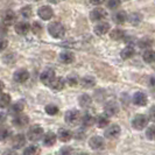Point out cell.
<instances>
[{"mask_svg": "<svg viewBox=\"0 0 155 155\" xmlns=\"http://www.w3.org/2000/svg\"><path fill=\"white\" fill-rule=\"evenodd\" d=\"M48 33L54 39H62L65 35V27L61 22H51L48 26Z\"/></svg>", "mask_w": 155, "mask_h": 155, "instance_id": "obj_1", "label": "cell"}, {"mask_svg": "<svg viewBox=\"0 0 155 155\" xmlns=\"http://www.w3.org/2000/svg\"><path fill=\"white\" fill-rule=\"evenodd\" d=\"M149 123V118L148 116L145 114H137V116L133 118L132 120V126L134 130L137 131H142L143 128H146Z\"/></svg>", "mask_w": 155, "mask_h": 155, "instance_id": "obj_2", "label": "cell"}, {"mask_svg": "<svg viewBox=\"0 0 155 155\" xmlns=\"http://www.w3.org/2000/svg\"><path fill=\"white\" fill-rule=\"evenodd\" d=\"M81 118H82V114H81V112L78 110H69L64 116L65 123L71 125V126L79 124L81 123Z\"/></svg>", "mask_w": 155, "mask_h": 155, "instance_id": "obj_3", "label": "cell"}, {"mask_svg": "<svg viewBox=\"0 0 155 155\" xmlns=\"http://www.w3.org/2000/svg\"><path fill=\"white\" fill-rule=\"evenodd\" d=\"M43 128L40 126V125H34L31 126V128L28 130L27 132V138L31 141H39V140L42 139V135H43Z\"/></svg>", "mask_w": 155, "mask_h": 155, "instance_id": "obj_4", "label": "cell"}, {"mask_svg": "<svg viewBox=\"0 0 155 155\" xmlns=\"http://www.w3.org/2000/svg\"><path fill=\"white\" fill-rule=\"evenodd\" d=\"M12 124L16 128H20V130L25 128L26 126H28V124H29V117L27 116V114H23L22 112L21 113H18V114H15V116L13 117Z\"/></svg>", "mask_w": 155, "mask_h": 155, "instance_id": "obj_5", "label": "cell"}, {"mask_svg": "<svg viewBox=\"0 0 155 155\" xmlns=\"http://www.w3.org/2000/svg\"><path fill=\"white\" fill-rule=\"evenodd\" d=\"M106 130H105V133H104V135H105V138H107V139H117L119 135H120V133H121V128H120V126L119 125H107L106 127H105Z\"/></svg>", "mask_w": 155, "mask_h": 155, "instance_id": "obj_6", "label": "cell"}, {"mask_svg": "<svg viewBox=\"0 0 155 155\" xmlns=\"http://www.w3.org/2000/svg\"><path fill=\"white\" fill-rule=\"evenodd\" d=\"M55 77H56V75H55L54 70L53 69H46L41 72V75H40V81H41V83H42V84L49 86L50 85V83L53 82V79H54Z\"/></svg>", "mask_w": 155, "mask_h": 155, "instance_id": "obj_7", "label": "cell"}, {"mask_svg": "<svg viewBox=\"0 0 155 155\" xmlns=\"http://www.w3.org/2000/svg\"><path fill=\"white\" fill-rule=\"evenodd\" d=\"M16 20V14L11 11V9H6L1 13V22H4L6 26H12L15 23Z\"/></svg>", "mask_w": 155, "mask_h": 155, "instance_id": "obj_8", "label": "cell"}, {"mask_svg": "<svg viewBox=\"0 0 155 155\" xmlns=\"http://www.w3.org/2000/svg\"><path fill=\"white\" fill-rule=\"evenodd\" d=\"M13 79L15 81L16 83H25V82H27L28 79H29V72H28V70L27 69H18L14 72V75H13Z\"/></svg>", "mask_w": 155, "mask_h": 155, "instance_id": "obj_9", "label": "cell"}, {"mask_svg": "<svg viewBox=\"0 0 155 155\" xmlns=\"http://www.w3.org/2000/svg\"><path fill=\"white\" fill-rule=\"evenodd\" d=\"M89 146L94 149V150H101L105 147V140L101 137H98V135H94L91 139L89 140Z\"/></svg>", "mask_w": 155, "mask_h": 155, "instance_id": "obj_10", "label": "cell"}, {"mask_svg": "<svg viewBox=\"0 0 155 155\" xmlns=\"http://www.w3.org/2000/svg\"><path fill=\"white\" fill-rule=\"evenodd\" d=\"M106 16H107L106 11L101 7H96L94 9H92L91 13H90V19H91L92 21H101V20H104Z\"/></svg>", "mask_w": 155, "mask_h": 155, "instance_id": "obj_11", "label": "cell"}, {"mask_svg": "<svg viewBox=\"0 0 155 155\" xmlns=\"http://www.w3.org/2000/svg\"><path fill=\"white\" fill-rule=\"evenodd\" d=\"M38 15H39L42 20L48 21V20H50V19L54 16V11H53V8L50 7V6H42V7H40L39 11H38Z\"/></svg>", "mask_w": 155, "mask_h": 155, "instance_id": "obj_12", "label": "cell"}, {"mask_svg": "<svg viewBox=\"0 0 155 155\" xmlns=\"http://www.w3.org/2000/svg\"><path fill=\"white\" fill-rule=\"evenodd\" d=\"M26 135H23V134H16L14 135L13 138H12V147L14 148V149H21L26 146Z\"/></svg>", "mask_w": 155, "mask_h": 155, "instance_id": "obj_13", "label": "cell"}, {"mask_svg": "<svg viewBox=\"0 0 155 155\" xmlns=\"http://www.w3.org/2000/svg\"><path fill=\"white\" fill-rule=\"evenodd\" d=\"M118 112H119V106H118V104L116 101H110L104 107V114L106 117H109V118L116 116Z\"/></svg>", "mask_w": 155, "mask_h": 155, "instance_id": "obj_14", "label": "cell"}, {"mask_svg": "<svg viewBox=\"0 0 155 155\" xmlns=\"http://www.w3.org/2000/svg\"><path fill=\"white\" fill-rule=\"evenodd\" d=\"M148 101V97L145 92L138 91L133 94V103L138 106H145Z\"/></svg>", "mask_w": 155, "mask_h": 155, "instance_id": "obj_15", "label": "cell"}, {"mask_svg": "<svg viewBox=\"0 0 155 155\" xmlns=\"http://www.w3.org/2000/svg\"><path fill=\"white\" fill-rule=\"evenodd\" d=\"M14 29H15L16 34L23 36V35H27L29 33V31H31V25L27 22V21H20V22L15 23Z\"/></svg>", "mask_w": 155, "mask_h": 155, "instance_id": "obj_16", "label": "cell"}, {"mask_svg": "<svg viewBox=\"0 0 155 155\" xmlns=\"http://www.w3.org/2000/svg\"><path fill=\"white\" fill-rule=\"evenodd\" d=\"M56 140H57V137L54 132H47L46 134L43 133L42 135V142L46 147H51L56 143Z\"/></svg>", "mask_w": 155, "mask_h": 155, "instance_id": "obj_17", "label": "cell"}, {"mask_svg": "<svg viewBox=\"0 0 155 155\" xmlns=\"http://www.w3.org/2000/svg\"><path fill=\"white\" fill-rule=\"evenodd\" d=\"M49 86L51 87L53 91L58 92V91H61V90L64 89V86H65V79L63 77H55Z\"/></svg>", "mask_w": 155, "mask_h": 155, "instance_id": "obj_18", "label": "cell"}, {"mask_svg": "<svg viewBox=\"0 0 155 155\" xmlns=\"http://www.w3.org/2000/svg\"><path fill=\"white\" fill-rule=\"evenodd\" d=\"M56 137L61 140L62 142H68V141L72 139L74 135H72V132L70 130H68V128H60L57 134H56Z\"/></svg>", "mask_w": 155, "mask_h": 155, "instance_id": "obj_19", "label": "cell"}, {"mask_svg": "<svg viewBox=\"0 0 155 155\" xmlns=\"http://www.w3.org/2000/svg\"><path fill=\"white\" fill-rule=\"evenodd\" d=\"M94 33H96V35H98V36H101V35H105V34H107L110 31V25L107 22H99L97 23L96 26H94Z\"/></svg>", "mask_w": 155, "mask_h": 155, "instance_id": "obj_20", "label": "cell"}, {"mask_svg": "<svg viewBox=\"0 0 155 155\" xmlns=\"http://www.w3.org/2000/svg\"><path fill=\"white\" fill-rule=\"evenodd\" d=\"M26 107V104H25V101H18L16 103H14L13 105H11V107L8 110V112H9V114H13V116H15L18 113H21L23 110Z\"/></svg>", "mask_w": 155, "mask_h": 155, "instance_id": "obj_21", "label": "cell"}, {"mask_svg": "<svg viewBox=\"0 0 155 155\" xmlns=\"http://www.w3.org/2000/svg\"><path fill=\"white\" fill-rule=\"evenodd\" d=\"M112 20L116 25H124L127 21V13L125 11H117L112 16Z\"/></svg>", "mask_w": 155, "mask_h": 155, "instance_id": "obj_22", "label": "cell"}, {"mask_svg": "<svg viewBox=\"0 0 155 155\" xmlns=\"http://www.w3.org/2000/svg\"><path fill=\"white\" fill-rule=\"evenodd\" d=\"M81 123L83 125V127H85V128L91 127V126L96 124V117L90 114V113H85L84 116H82V118H81Z\"/></svg>", "mask_w": 155, "mask_h": 155, "instance_id": "obj_23", "label": "cell"}, {"mask_svg": "<svg viewBox=\"0 0 155 155\" xmlns=\"http://www.w3.org/2000/svg\"><path fill=\"white\" fill-rule=\"evenodd\" d=\"M78 104H79V106L81 107H84V109H87L91 104H92V98L89 96V94H81L79 97H78Z\"/></svg>", "mask_w": 155, "mask_h": 155, "instance_id": "obj_24", "label": "cell"}, {"mask_svg": "<svg viewBox=\"0 0 155 155\" xmlns=\"http://www.w3.org/2000/svg\"><path fill=\"white\" fill-rule=\"evenodd\" d=\"M79 83L82 84V86L84 89H91L96 85V78L92 77V76H85L82 79H79Z\"/></svg>", "mask_w": 155, "mask_h": 155, "instance_id": "obj_25", "label": "cell"}, {"mask_svg": "<svg viewBox=\"0 0 155 155\" xmlns=\"http://www.w3.org/2000/svg\"><path fill=\"white\" fill-rule=\"evenodd\" d=\"M134 54H135L134 48L132 46H127L120 51V57L123 60H130V58H132L133 56H134Z\"/></svg>", "mask_w": 155, "mask_h": 155, "instance_id": "obj_26", "label": "cell"}, {"mask_svg": "<svg viewBox=\"0 0 155 155\" xmlns=\"http://www.w3.org/2000/svg\"><path fill=\"white\" fill-rule=\"evenodd\" d=\"M126 36V33L120 28H116V29H112L110 31V38L114 41H120V40H124V38Z\"/></svg>", "mask_w": 155, "mask_h": 155, "instance_id": "obj_27", "label": "cell"}, {"mask_svg": "<svg viewBox=\"0 0 155 155\" xmlns=\"http://www.w3.org/2000/svg\"><path fill=\"white\" fill-rule=\"evenodd\" d=\"M60 60L62 61L64 64H71L75 61V55L71 51H62L60 54Z\"/></svg>", "mask_w": 155, "mask_h": 155, "instance_id": "obj_28", "label": "cell"}, {"mask_svg": "<svg viewBox=\"0 0 155 155\" xmlns=\"http://www.w3.org/2000/svg\"><path fill=\"white\" fill-rule=\"evenodd\" d=\"M12 137V130L8 126H0V141H6Z\"/></svg>", "mask_w": 155, "mask_h": 155, "instance_id": "obj_29", "label": "cell"}, {"mask_svg": "<svg viewBox=\"0 0 155 155\" xmlns=\"http://www.w3.org/2000/svg\"><path fill=\"white\" fill-rule=\"evenodd\" d=\"M11 101H12V98L8 93L0 92V109H6L7 106H9Z\"/></svg>", "mask_w": 155, "mask_h": 155, "instance_id": "obj_30", "label": "cell"}, {"mask_svg": "<svg viewBox=\"0 0 155 155\" xmlns=\"http://www.w3.org/2000/svg\"><path fill=\"white\" fill-rule=\"evenodd\" d=\"M127 20L130 21V23H131L132 26H138V25L142 21V15H141L140 13L134 12V13H132V14L127 15Z\"/></svg>", "mask_w": 155, "mask_h": 155, "instance_id": "obj_31", "label": "cell"}, {"mask_svg": "<svg viewBox=\"0 0 155 155\" xmlns=\"http://www.w3.org/2000/svg\"><path fill=\"white\" fill-rule=\"evenodd\" d=\"M96 124L98 125L99 128H105L107 125L110 124V118L106 117L105 114H101L96 118Z\"/></svg>", "mask_w": 155, "mask_h": 155, "instance_id": "obj_32", "label": "cell"}, {"mask_svg": "<svg viewBox=\"0 0 155 155\" xmlns=\"http://www.w3.org/2000/svg\"><path fill=\"white\" fill-rule=\"evenodd\" d=\"M142 58H143V61L146 63H154V60H155V54H154V50H152V49H146L145 51H143V54H142Z\"/></svg>", "mask_w": 155, "mask_h": 155, "instance_id": "obj_33", "label": "cell"}, {"mask_svg": "<svg viewBox=\"0 0 155 155\" xmlns=\"http://www.w3.org/2000/svg\"><path fill=\"white\" fill-rule=\"evenodd\" d=\"M31 31H33L34 35L40 36L43 33V26L39 21H35V22H33V25H31Z\"/></svg>", "mask_w": 155, "mask_h": 155, "instance_id": "obj_34", "label": "cell"}, {"mask_svg": "<svg viewBox=\"0 0 155 155\" xmlns=\"http://www.w3.org/2000/svg\"><path fill=\"white\" fill-rule=\"evenodd\" d=\"M65 83H68L70 86H76L79 84V77L77 74H70L65 79Z\"/></svg>", "mask_w": 155, "mask_h": 155, "instance_id": "obj_35", "label": "cell"}, {"mask_svg": "<svg viewBox=\"0 0 155 155\" xmlns=\"http://www.w3.org/2000/svg\"><path fill=\"white\" fill-rule=\"evenodd\" d=\"M20 15L22 16V18H25V19L31 18V15H33V8H31L29 5L23 6V7L20 9Z\"/></svg>", "mask_w": 155, "mask_h": 155, "instance_id": "obj_36", "label": "cell"}, {"mask_svg": "<svg viewBox=\"0 0 155 155\" xmlns=\"http://www.w3.org/2000/svg\"><path fill=\"white\" fill-rule=\"evenodd\" d=\"M40 148L38 146H35V145H31V146H28V147L25 148V150H23V154L25 155H36V154H40Z\"/></svg>", "mask_w": 155, "mask_h": 155, "instance_id": "obj_37", "label": "cell"}, {"mask_svg": "<svg viewBox=\"0 0 155 155\" xmlns=\"http://www.w3.org/2000/svg\"><path fill=\"white\" fill-rule=\"evenodd\" d=\"M138 45H139L140 48H143V49H148L153 46V40L150 38H143L138 41Z\"/></svg>", "mask_w": 155, "mask_h": 155, "instance_id": "obj_38", "label": "cell"}, {"mask_svg": "<svg viewBox=\"0 0 155 155\" xmlns=\"http://www.w3.org/2000/svg\"><path fill=\"white\" fill-rule=\"evenodd\" d=\"M45 110H46V113L49 114V116H56L58 113V111H60L58 106L55 105V104H48Z\"/></svg>", "mask_w": 155, "mask_h": 155, "instance_id": "obj_39", "label": "cell"}, {"mask_svg": "<svg viewBox=\"0 0 155 155\" xmlns=\"http://www.w3.org/2000/svg\"><path fill=\"white\" fill-rule=\"evenodd\" d=\"M120 4H121L120 0H107V2H106V5L110 9H117L120 6Z\"/></svg>", "mask_w": 155, "mask_h": 155, "instance_id": "obj_40", "label": "cell"}, {"mask_svg": "<svg viewBox=\"0 0 155 155\" xmlns=\"http://www.w3.org/2000/svg\"><path fill=\"white\" fill-rule=\"evenodd\" d=\"M146 137H147L148 140H154L155 138V127L154 126H150V127H148L147 131H146Z\"/></svg>", "mask_w": 155, "mask_h": 155, "instance_id": "obj_41", "label": "cell"}, {"mask_svg": "<svg viewBox=\"0 0 155 155\" xmlns=\"http://www.w3.org/2000/svg\"><path fill=\"white\" fill-rule=\"evenodd\" d=\"M8 46V41L5 38H0V53L4 51Z\"/></svg>", "mask_w": 155, "mask_h": 155, "instance_id": "obj_42", "label": "cell"}, {"mask_svg": "<svg viewBox=\"0 0 155 155\" xmlns=\"http://www.w3.org/2000/svg\"><path fill=\"white\" fill-rule=\"evenodd\" d=\"M8 31V26L0 21V35H6Z\"/></svg>", "mask_w": 155, "mask_h": 155, "instance_id": "obj_43", "label": "cell"}, {"mask_svg": "<svg viewBox=\"0 0 155 155\" xmlns=\"http://www.w3.org/2000/svg\"><path fill=\"white\" fill-rule=\"evenodd\" d=\"M72 135H75V138L78 140H83L84 139V137H85V133L84 132H82V130H79V131H77V132L75 133H72Z\"/></svg>", "mask_w": 155, "mask_h": 155, "instance_id": "obj_44", "label": "cell"}, {"mask_svg": "<svg viewBox=\"0 0 155 155\" xmlns=\"http://www.w3.org/2000/svg\"><path fill=\"white\" fill-rule=\"evenodd\" d=\"M72 153V149L70 147H63L60 149V154H71Z\"/></svg>", "mask_w": 155, "mask_h": 155, "instance_id": "obj_45", "label": "cell"}, {"mask_svg": "<svg viewBox=\"0 0 155 155\" xmlns=\"http://www.w3.org/2000/svg\"><path fill=\"white\" fill-rule=\"evenodd\" d=\"M6 119H7V116H6V113H4V112H0V125H2L5 121H6Z\"/></svg>", "mask_w": 155, "mask_h": 155, "instance_id": "obj_46", "label": "cell"}, {"mask_svg": "<svg viewBox=\"0 0 155 155\" xmlns=\"http://www.w3.org/2000/svg\"><path fill=\"white\" fill-rule=\"evenodd\" d=\"M104 1L105 0H90V2L93 4V5H96V6H99L101 4H104Z\"/></svg>", "mask_w": 155, "mask_h": 155, "instance_id": "obj_47", "label": "cell"}, {"mask_svg": "<svg viewBox=\"0 0 155 155\" xmlns=\"http://www.w3.org/2000/svg\"><path fill=\"white\" fill-rule=\"evenodd\" d=\"M150 120H154V107L150 109Z\"/></svg>", "mask_w": 155, "mask_h": 155, "instance_id": "obj_48", "label": "cell"}, {"mask_svg": "<svg viewBox=\"0 0 155 155\" xmlns=\"http://www.w3.org/2000/svg\"><path fill=\"white\" fill-rule=\"evenodd\" d=\"M4 87H5V85H4V83L0 81V92H2L4 91Z\"/></svg>", "mask_w": 155, "mask_h": 155, "instance_id": "obj_49", "label": "cell"}, {"mask_svg": "<svg viewBox=\"0 0 155 155\" xmlns=\"http://www.w3.org/2000/svg\"><path fill=\"white\" fill-rule=\"evenodd\" d=\"M149 84H150V86H154V77H150V79H149Z\"/></svg>", "mask_w": 155, "mask_h": 155, "instance_id": "obj_50", "label": "cell"}, {"mask_svg": "<svg viewBox=\"0 0 155 155\" xmlns=\"http://www.w3.org/2000/svg\"><path fill=\"white\" fill-rule=\"evenodd\" d=\"M49 1H50V2H54V4H56V2H58L60 0H49Z\"/></svg>", "mask_w": 155, "mask_h": 155, "instance_id": "obj_51", "label": "cell"}, {"mask_svg": "<svg viewBox=\"0 0 155 155\" xmlns=\"http://www.w3.org/2000/svg\"><path fill=\"white\" fill-rule=\"evenodd\" d=\"M33 1H40V0H33Z\"/></svg>", "mask_w": 155, "mask_h": 155, "instance_id": "obj_52", "label": "cell"}]
</instances>
